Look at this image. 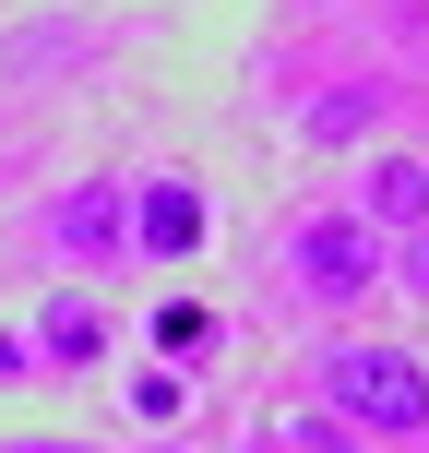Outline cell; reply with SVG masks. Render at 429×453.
<instances>
[{"instance_id": "obj_2", "label": "cell", "mask_w": 429, "mask_h": 453, "mask_svg": "<svg viewBox=\"0 0 429 453\" xmlns=\"http://www.w3.org/2000/svg\"><path fill=\"white\" fill-rule=\"evenodd\" d=\"M119 226H132V250H203V180H143L132 203H119Z\"/></svg>"}, {"instance_id": "obj_7", "label": "cell", "mask_w": 429, "mask_h": 453, "mask_svg": "<svg viewBox=\"0 0 429 453\" xmlns=\"http://www.w3.org/2000/svg\"><path fill=\"white\" fill-rule=\"evenodd\" d=\"M310 132H322V143H346V132H370V96H322V108H310Z\"/></svg>"}, {"instance_id": "obj_8", "label": "cell", "mask_w": 429, "mask_h": 453, "mask_svg": "<svg viewBox=\"0 0 429 453\" xmlns=\"http://www.w3.org/2000/svg\"><path fill=\"white\" fill-rule=\"evenodd\" d=\"M406 287L429 298V226H418V239H406Z\"/></svg>"}, {"instance_id": "obj_3", "label": "cell", "mask_w": 429, "mask_h": 453, "mask_svg": "<svg viewBox=\"0 0 429 453\" xmlns=\"http://www.w3.org/2000/svg\"><path fill=\"white\" fill-rule=\"evenodd\" d=\"M298 287L358 298V287H370V226H358V215H310V226H298Z\"/></svg>"}, {"instance_id": "obj_4", "label": "cell", "mask_w": 429, "mask_h": 453, "mask_svg": "<svg viewBox=\"0 0 429 453\" xmlns=\"http://www.w3.org/2000/svg\"><path fill=\"white\" fill-rule=\"evenodd\" d=\"M119 239H132V226H119V191H72V203H60V250L96 263V250H119Z\"/></svg>"}, {"instance_id": "obj_5", "label": "cell", "mask_w": 429, "mask_h": 453, "mask_svg": "<svg viewBox=\"0 0 429 453\" xmlns=\"http://www.w3.org/2000/svg\"><path fill=\"white\" fill-rule=\"evenodd\" d=\"M370 215H382V226H429V167H418V156H394L382 180H370Z\"/></svg>"}, {"instance_id": "obj_6", "label": "cell", "mask_w": 429, "mask_h": 453, "mask_svg": "<svg viewBox=\"0 0 429 453\" xmlns=\"http://www.w3.org/2000/svg\"><path fill=\"white\" fill-rule=\"evenodd\" d=\"M48 358H60V370L96 358V311H72V298H60V311H48Z\"/></svg>"}, {"instance_id": "obj_9", "label": "cell", "mask_w": 429, "mask_h": 453, "mask_svg": "<svg viewBox=\"0 0 429 453\" xmlns=\"http://www.w3.org/2000/svg\"><path fill=\"white\" fill-rule=\"evenodd\" d=\"M24 453H60V441H24Z\"/></svg>"}, {"instance_id": "obj_1", "label": "cell", "mask_w": 429, "mask_h": 453, "mask_svg": "<svg viewBox=\"0 0 429 453\" xmlns=\"http://www.w3.org/2000/svg\"><path fill=\"white\" fill-rule=\"evenodd\" d=\"M322 394H334L358 430H394V441L429 430V370L406 346H334V358H322Z\"/></svg>"}]
</instances>
